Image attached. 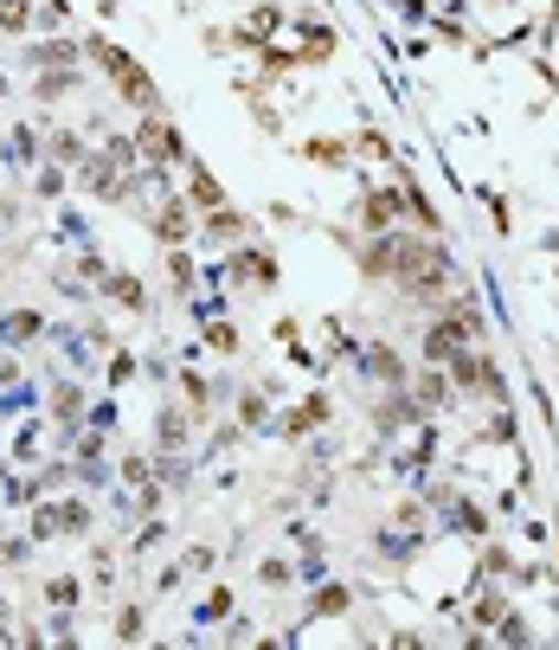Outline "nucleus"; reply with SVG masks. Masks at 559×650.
<instances>
[{"label":"nucleus","mask_w":559,"mask_h":650,"mask_svg":"<svg viewBox=\"0 0 559 650\" xmlns=\"http://www.w3.org/2000/svg\"><path fill=\"white\" fill-rule=\"evenodd\" d=\"M225 284L232 290H277L283 265H277L270 245H225Z\"/></svg>","instance_id":"obj_3"},{"label":"nucleus","mask_w":559,"mask_h":650,"mask_svg":"<svg viewBox=\"0 0 559 650\" xmlns=\"http://www.w3.org/2000/svg\"><path fill=\"white\" fill-rule=\"evenodd\" d=\"M354 367H361L367 381H379V386H406V381H411L406 354H399L393 342H367V348H354Z\"/></svg>","instance_id":"obj_8"},{"label":"nucleus","mask_w":559,"mask_h":650,"mask_svg":"<svg viewBox=\"0 0 559 650\" xmlns=\"http://www.w3.org/2000/svg\"><path fill=\"white\" fill-rule=\"evenodd\" d=\"M258 232V220L251 213H238L232 200L225 206H213V213H200V245H213V252H225V245H245Z\"/></svg>","instance_id":"obj_7"},{"label":"nucleus","mask_w":559,"mask_h":650,"mask_svg":"<svg viewBox=\"0 0 559 650\" xmlns=\"http://www.w3.org/2000/svg\"><path fill=\"white\" fill-rule=\"evenodd\" d=\"M77 90H84V72H77V65H45V72L33 77L39 104H65V97H77Z\"/></svg>","instance_id":"obj_12"},{"label":"nucleus","mask_w":559,"mask_h":650,"mask_svg":"<svg viewBox=\"0 0 559 650\" xmlns=\"http://www.w3.org/2000/svg\"><path fill=\"white\" fill-rule=\"evenodd\" d=\"M347 606H354V586H341V579L309 593V618H347Z\"/></svg>","instance_id":"obj_16"},{"label":"nucleus","mask_w":559,"mask_h":650,"mask_svg":"<svg viewBox=\"0 0 559 650\" xmlns=\"http://www.w3.org/2000/svg\"><path fill=\"white\" fill-rule=\"evenodd\" d=\"M258 579H264V586H290L297 567H290V561H258Z\"/></svg>","instance_id":"obj_34"},{"label":"nucleus","mask_w":559,"mask_h":650,"mask_svg":"<svg viewBox=\"0 0 559 650\" xmlns=\"http://www.w3.org/2000/svg\"><path fill=\"white\" fill-rule=\"evenodd\" d=\"M347 149L367 154V161H399V149H393V136H386V129H361V136H347Z\"/></svg>","instance_id":"obj_21"},{"label":"nucleus","mask_w":559,"mask_h":650,"mask_svg":"<svg viewBox=\"0 0 559 650\" xmlns=\"http://www.w3.org/2000/svg\"><path fill=\"white\" fill-rule=\"evenodd\" d=\"M186 438H193V413L186 406H154V445L161 451H186Z\"/></svg>","instance_id":"obj_13"},{"label":"nucleus","mask_w":559,"mask_h":650,"mask_svg":"<svg viewBox=\"0 0 559 650\" xmlns=\"http://www.w3.org/2000/svg\"><path fill=\"white\" fill-rule=\"evenodd\" d=\"M393 522H399V529H418V522H424V509H418V502H399V509H393Z\"/></svg>","instance_id":"obj_38"},{"label":"nucleus","mask_w":559,"mask_h":650,"mask_svg":"<svg viewBox=\"0 0 559 650\" xmlns=\"http://www.w3.org/2000/svg\"><path fill=\"white\" fill-rule=\"evenodd\" d=\"M33 541H58V502H39L33 509Z\"/></svg>","instance_id":"obj_31"},{"label":"nucleus","mask_w":559,"mask_h":650,"mask_svg":"<svg viewBox=\"0 0 559 650\" xmlns=\"http://www.w3.org/2000/svg\"><path fill=\"white\" fill-rule=\"evenodd\" d=\"M77 593H84V586H77L72 574H58V579H45V612H77Z\"/></svg>","instance_id":"obj_22"},{"label":"nucleus","mask_w":559,"mask_h":650,"mask_svg":"<svg viewBox=\"0 0 559 650\" xmlns=\"http://www.w3.org/2000/svg\"><path fill=\"white\" fill-rule=\"evenodd\" d=\"M26 554H33V541H0V561L7 567H26Z\"/></svg>","instance_id":"obj_37"},{"label":"nucleus","mask_w":559,"mask_h":650,"mask_svg":"<svg viewBox=\"0 0 559 650\" xmlns=\"http://www.w3.org/2000/svg\"><path fill=\"white\" fill-rule=\"evenodd\" d=\"M347 220L361 232H393V226H406V200H399V188H361Z\"/></svg>","instance_id":"obj_4"},{"label":"nucleus","mask_w":559,"mask_h":650,"mask_svg":"<svg viewBox=\"0 0 559 650\" xmlns=\"http://www.w3.org/2000/svg\"><path fill=\"white\" fill-rule=\"evenodd\" d=\"M52 419H58V425H77V419H84V393H77L72 381L52 386Z\"/></svg>","instance_id":"obj_23"},{"label":"nucleus","mask_w":559,"mask_h":650,"mask_svg":"<svg viewBox=\"0 0 559 650\" xmlns=\"http://www.w3.org/2000/svg\"><path fill=\"white\" fill-rule=\"evenodd\" d=\"M149 232L174 252V245H193V232H200V213L186 206V193H168V200H154L149 213Z\"/></svg>","instance_id":"obj_6"},{"label":"nucleus","mask_w":559,"mask_h":650,"mask_svg":"<svg viewBox=\"0 0 559 650\" xmlns=\"http://www.w3.org/2000/svg\"><path fill=\"white\" fill-rule=\"evenodd\" d=\"M84 136H77V129H52V136H45V161H58V168H77V161H84Z\"/></svg>","instance_id":"obj_18"},{"label":"nucleus","mask_w":559,"mask_h":650,"mask_svg":"<svg viewBox=\"0 0 559 650\" xmlns=\"http://www.w3.org/2000/svg\"><path fill=\"white\" fill-rule=\"evenodd\" d=\"M181 399H186V413H193V425L213 419V386L200 381V374H181Z\"/></svg>","instance_id":"obj_19"},{"label":"nucleus","mask_w":559,"mask_h":650,"mask_svg":"<svg viewBox=\"0 0 559 650\" xmlns=\"http://www.w3.org/2000/svg\"><path fill=\"white\" fill-rule=\"evenodd\" d=\"M104 297L116 309H129V316H149V284L136 270H104Z\"/></svg>","instance_id":"obj_11"},{"label":"nucleus","mask_w":559,"mask_h":650,"mask_svg":"<svg viewBox=\"0 0 559 650\" xmlns=\"http://www.w3.org/2000/svg\"><path fill=\"white\" fill-rule=\"evenodd\" d=\"M264 419H270V406H264L258 386H251V393H245V406H238V425H264Z\"/></svg>","instance_id":"obj_35"},{"label":"nucleus","mask_w":559,"mask_h":650,"mask_svg":"<svg viewBox=\"0 0 559 650\" xmlns=\"http://www.w3.org/2000/svg\"><path fill=\"white\" fill-rule=\"evenodd\" d=\"M33 188H39V200H58V193H65V168H58V161H45Z\"/></svg>","instance_id":"obj_33"},{"label":"nucleus","mask_w":559,"mask_h":650,"mask_svg":"<svg viewBox=\"0 0 559 650\" xmlns=\"http://www.w3.org/2000/svg\"><path fill=\"white\" fill-rule=\"evenodd\" d=\"M129 136H136V149H142V161H149V168H186V161H193V149H186V136H181V122H174L168 110H142Z\"/></svg>","instance_id":"obj_2"},{"label":"nucleus","mask_w":559,"mask_h":650,"mask_svg":"<svg viewBox=\"0 0 559 650\" xmlns=\"http://www.w3.org/2000/svg\"><path fill=\"white\" fill-rule=\"evenodd\" d=\"M302 161H315V168H347L354 161V149H347V136H309V142H297Z\"/></svg>","instance_id":"obj_15"},{"label":"nucleus","mask_w":559,"mask_h":650,"mask_svg":"<svg viewBox=\"0 0 559 650\" xmlns=\"http://www.w3.org/2000/svg\"><path fill=\"white\" fill-rule=\"evenodd\" d=\"M508 567H515V561H508V547H483V574L488 579H502Z\"/></svg>","instance_id":"obj_36"},{"label":"nucleus","mask_w":559,"mask_h":650,"mask_svg":"<svg viewBox=\"0 0 559 650\" xmlns=\"http://www.w3.org/2000/svg\"><path fill=\"white\" fill-rule=\"evenodd\" d=\"M110 638H116V644H142V638H149V606H142V599H129V606L116 612Z\"/></svg>","instance_id":"obj_17"},{"label":"nucleus","mask_w":559,"mask_h":650,"mask_svg":"<svg viewBox=\"0 0 559 650\" xmlns=\"http://www.w3.org/2000/svg\"><path fill=\"white\" fill-rule=\"evenodd\" d=\"M39 335H45V322H39L33 309H13V316H7V322H0V342H39Z\"/></svg>","instance_id":"obj_20"},{"label":"nucleus","mask_w":559,"mask_h":650,"mask_svg":"<svg viewBox=\"0 0 559 650\" xmlns=\"http://www.w3.org/2000/svg\"><path fill=\"white\" fill-rule=\"evenodd\" d=\"M406 386H411V381H406ZM411 399H418L424 413H444L450 399H456V386H450L444 367H431V361H424V374H418V386H411Z\"/></svg>","instance_id":"obj_14"},{"label":"nucleus","mask_w":559,"mask_h":650,"mask_svg":"<svg viewBox=\"0 0 559 650\" xmlns=\"http://www.w3.org/2000/svg\"><path fill=\"white\" fill-rule=\"evenodd\" d=\"M232 606H238V599H232V586H213V593H206V606H200V618H206V625H219V618H232Z\"/></svg>","instance_id":"obj_30"},{"label":"nucleus","mask_w":559,"mask_h":650,"mask_svg":"<svg viewBox=\"0 0 559 650\" xmlns=\"http://www.w3.org/2000/svg\"><path fill=\"white\" fill-rule=\"evenodd\" d=\"M129 374H136V354H116V361H110V381L122 386V381H129Z\"/></svg>","instance_id":"obj_39"},{"label":"nucleus","mask_w":559,"mask_h":650,"mask_svg":"<svg viewBox=\"0 0 559 650\" xmlns=\"http://www.w3.org/2000/svg\"><path fill=\"white\" fill-rule=\"evenodd\" d=\"M502 618H508V593H502V586H483V599H476V625L495 631Z\"/></svg>","instance_id":"obj_25"},{"label":"nucleus","mask_w":559,"mask_h":650,"mask_svg":"<svg viewBox=\"0 0 559 650\" xmlns=\"http://www.w3.org/2000/svg\"><path fill=\"white\" fill-rule=\"evenodd\" d=\"M206 348L213 354H238V329L232 322H206Z\"/></svg>","instance_id":"obj_32"},{"label":"nucleus","mask_w":559,"mask_h":650,"mask_svg":"<svg viewBox=\"0 0 559 650\" xmlns=\"http://www.w3.org/2000/svg\"><path fill=\"white\" fill-rule=\"evenodd\" d=\"M58 535H90V502H84V497L58 502Z\"/></svg>","instance_id":"obj_24"},{"label":"nucleus","mask_w":559,"mask_h":650,"mask_svg":"<svg viewBox=\"0 0 559 650\" xmlns=\"http://www.w3.org/2000/svg\"><path fill=\"white\" fill-rule=\"evenodd\" d=\"M116 470H122V483H129V490H142V483L154 477V458H149V451H129Z\"/></svg>","instance_id":"obj_27"},{"label":"nucleus","mask_w":559,"mask_h":650,"mask_svg":"<svg viewBox=\"0 0 559 650\" xmlns=\"http://www.w3.org/2000/svg\"><path fill=\"white\" fill-rule=\"evenodd\" d=\"M290 33H297V45H290L297 72H309V65H329V58L341 52V33L329 26V20H309V13H297V20H290Z\"/></svg>","instance_id":"obj_5"},{"label":"nucleus","mask_w":559,"mask_h":650,"mask_svg":"<svg viewBox=\"0 0 559 650\" xmlns=\"http://www.w3.org/2000/svg\"><path fill=\"white\" fill-rule=\"evenodd\" d=\"M84 58L97 65V72L110 77V90L129 104V110L142 116V110H161V84H154V72L129 52V45H116V39H104V33H90L84 39Z\"/></svg>","instance_id":"obj_1"},{"label":"nucleus","mask_w":559,"mask_h":650,"mask_svg":"<svg viewBox=\"0 0 559 650\" xmlns=\"http://www.w3.org/2000/svg\"><path fill=\"white\" fill-rule=\"evenodd\" d=\"M168 277H174V290H181V297H193V258H186V245L168 252Z\"/></svg>","instance_id":"obj_29"},{"label":"nucleus","mask_w":559,"mask_h":650,"mask_svg":"<svg viewBox=\"0 0 559 650\" xmlns=\"http://www.w3.org/2000/svg\"><path fill=\"white\" fill-rule=\"evenodd\" d=\"M329 419H335V399H329V393H309V399H297V406L277 419V438L297 445V438H309V431H322Z\"/></svg>","instance_id":"obj_9"},{"label":"nucleus","mask_w":559,"mask_h":650,"mask_svg":"<svg viewBox=\"0 0 559 650\" xmlns=\"http://www.w3.org/2000/svg\"><path fill=\"white\" fill-rule=\"evenodd\" d=\"M0 644H7V612H0Z\"/></svg>","instance_id":"obj_40"},{"label":"nucleus","mask_w":559,"mask_h":650,"mask_svg":"<svg viewBox=\"0 0 559 650\" xmlns=\"http://www.w3.org/2000/svg\"><path fill=\"white\" fill-rule=\"evenodd\" d=\"M0 26L13 39H26V26H33V0H0Z\"/></svg>","instance_id":"obj_26"},{"label":"nucleus","mask_w":559,"mask_h":650,"mask_svg":"<svg viewBox=\"0 0 559 650\" xmlns=\"http://www.w3.org/2000/svg\"><path fill=\"white\" fill-rule=\"evenodd\" d=\"M450 522H456L463 535H488V515H483V509H476V502H470V497H463V502H456V509H450Z\"/></svg>","instance_id":"obj_28"},{"label":"nucleus","mask_w":559,"mask_h":650,"mask_svg":"<svg viewBox=\"0 0 559 650\" xmlns=\"http://www.w3.org/2000/svg\"><path fill=\"white\" fill-rule=\"evenodd\" d=\"M0 483H7V463H0Z\"/></svg>","instance_id":"obj_41"},{"label":"nucleus","mask_w":559,"mask_h":650,"mask_svg":"<svg viewBox=\"0 0 559 650\" xmlns=\"http://www.w3.org/2000/svg\"><path fill=\"white\" fill-rule=\"evenodd\" d=\"M232 193H225V181L206 168V161H186V206L193 213H213V206H225Z\"/></svg>","instance_id":"obj_10"}]
</instances>
